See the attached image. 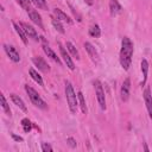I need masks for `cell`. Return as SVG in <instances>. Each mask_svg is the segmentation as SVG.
Here are the masks:
<instances>
[{"instance_id": "obj_1", "label": "cell", "mask_w": 152, "mask_h": 152, "mask_svg": "<svg viewBox=\"0 0 152 152\" xmlns=\"http://www.w3.org/2000/svg\"><path fill=\"white\" fill-rule=\"evenodd\" d=\"M133 56V43L128 37H124L121 42V50H120V64L124 70H128L131 66Z\"/></svg>"}, {"instance_id": "obj_2", "label": "cell", "mask_w": 152, "mask_h": 152, "mask_svg": "<svg viewBox=\"0 0 152 152\" xmlns=\"http://www.w3.org/2000/svg\"><path fill=\"white\" fill-rule=\"evenodd\" d=\"M65 97H66V102H68L70 112L75 114L77 112V97H76V94L74 91L71 83L68 81L65 82Z\"/></svg>"}, {"instance_id": "obj_3", "label": "cell", "mask_w": 152, "mask_h": 152, "mask_svg": "<svg viewBox=\"0 0 152 152\" xmlns=\"http://www.w3.org/2000/svg\"><path fill=\"white\" fill-rule=\"evenodd\" d=\"M25 90H26V93H27V95H28L31 102H32L36 107H38V108H40V109H45V108H46L45 101L39 96V94H38L32 87H30L28 84H26V86H25Z\"/></svg>"}, {"instance_id": "obj_4", "label": "cell", "mask_w": 152, "mask_h": 152, "mask_svg": "<svg viewBox=\"0 0 152 152\" xmlns=\"http://www.w3.org/2000/svg\"><path fill=\"white\" fill-rule=\"evenodd\" d=\"M94 87H95V93H96V97H97L99 104H100L101 109L104 110L106 109V97H104V91H103L101 82L99 80H95L94 81Z\"/></svg>"}, {"instance_id": "obj_5", "label": "cell", "mask_w": 152, "mask_h": 152, "mask_svg": "<svg viewBox=\"0 0 152 152\" xmlns=\"http://www.w3.org/2000/svg\"><path fill=\"white\" fill-rule=\"evenodd\" d=\"M129 90H131V80H129V77H127V78L124 80L122 86H121V89H120L121 100L124 102L128 101V99H129Z\"/></svg>"}, {"instance_id": "obj_6", "label": "cell", "mask_w": 152, "mask_h": 152, "mask_svg": "<svg viewBox=\"0 0 152 152\" xmlns=\"http://www.w3.org/2000/svg\"><path fill=\"white\" fill-rule=\"evenodd\" d=\"M40 40H42V46H43V50H44V52L48 55V57H50L51 59H53L57 64H59L61 65V59L57 57V55L53 52V50L49 46V44L46 43V40L44 39V37H40Z\"/></svg>"}, {"instance_id": "obj_7", "label": "cell", "mask_w": 152, "mask_h": 152, "mask_svg": "<svg viewBox=\"0 0 152 152\" xmlns=\"http://www.w3.org/2000/svg\"><path fill=\"white\" fill-rule=\"evenodd\" d=\"M4 49H5L7 56L10 57L11 61H13L14 63H18L20 61V56H19V53H18V51H17V49L14 46L8 45V44H5L4 45Z\"/></svg>"}, {"instance_id": "obj_8", "label": "cell", "mask_w": 152, "mask_h": 152, "mask_svg": "<svg viewBox=\"0 0 152 152\" xmlns=\"http://www.w3.org/2000/svg\"><path fill=\"white\" fill-rule=\"evenodd\" d=\"M58 46H59V51H61V56H62V58L64 59V62H65V64H66V66L70 69V70H74L75 69V64H74V62H72V59H71V57H70V55L66 52V50H65V48H63V45L61 44V43H58Z\"/></svg>"}, {"instance_id": "obj_9", "label": "cell", "mask_w": 152, "mask_h": 152, "mask_svg": "<svg viewBox=\"0 0 152 152\" xmlns=\"http://www.w3.org/2000/svg\"><path fill=\"white\" fill-rule=\"evenodd\" d=\"M20 26L23 27V30L25 31V33H26V36H27L28 38H32L33 40H38V39H39L36 28H33L31 25H28V24H26V23H20Z\"/></svg>"}, {"instance_id": "obj_10", "label": "cell", "mask_w": 152, "mask_h": 152, "mask_svg": "<svg viewBox=\"0 0 152 152\" xmlns=\"http://www.w3.org/2000/svg\"><path fill=\"white\" fill-rule=\"evenodd\" d=\"M32 62H33V64L40 70V71H43V72H48V71H50V66H49V64L44 61V58H42V57H33L32 58Z\"/></svg>"}, {"instance_id": "obj_11", "label": "cell", "mask_w": 152, "mask_h": 152, "mask_svg": "<svg viewBox=\"0 0 152 152\" xmlns=\"http://www.w3.org/2000/svg\"><path fill=\"white\" fill-rule=\"evenodd\" d=\"M142 95H144V101H145V104H146L148 115H150V118H152V95H151V89L150 88H146L144 90V94Z\"/></svg>"}, {"instance_id": "obj_12", "label": "cell", "mask_w": 152, "mask_h": 152, "mask_svg": "<svg viewBox=\"0 0 152 152\" xmlns=\"http://www.w3.org/2000/svg\"><path fill=\"white\" fill-rule=\"evenodd\" d=\"M84 48H86V50H87L89 57L91 58V61L95 62V63H97V62L100 61V57H99V53H97L96 49H95L89 42H86V43H84Z\"/></svg>"}, {"instance_id": "obj_13", "label": "cell", "mask_w": 152, "mask_h": 152, "mask_svg": "<svg viewBox=\"0 0 152 152\" xmlns=\"http://www.w3.org/2000/svg\"><path fill=\"white\" fill-rule=\"evenodd\" d=\"M28 13V17H30V19L36 24V25H38L40 28H44V26H43V21H42V17L39 15V13L37 12V11H34V10H31V11H28L27 12Z\"/></svg>"}, {"instance_id": "obj_14", "label": "cell", "mask_w": 152, "mask_h": 152, "mask_svg": "<svg viewBox=\"0 0 152 152\" xmlns=\"http://www.w3.org/2000/svg\"><path fill=\"white\" fill-rule=\"evenodd\" d=\"M13 24V27H14V30H15V32L18 33V36H19V38L21 39V42L26 45L27 44V36H26V33H25V31L23 30V27L20 26V24H17V23H12Z\"/></svg>"}, {"instance_id": "obj_15", "label": "cell", "mask_w": 152, "mask_h": 152, "mask_svg": "<svg viewBox=\"0 0 152 152\" xmlns=\"http://www.w3.org/2000/svg\"><path fill=\"white\" fill-rule=\"evenodd\" d=\"M53 13L56 14L57 19H59L61 21H65L66 24H71V23H72V20L70 19V17L66 15V13H64V12L61 11L59 8H55V10H53Z\"/></svg>"}, {"instance_id": "obj_16", "label": "cell", "mask_w": 152, "mask_h": 152, "mask_svg": "<svg viewBox=\"0 0 152 152\" xmlns=\"http://www.w3.org/2000/svg\"><path fill=\"white\" fill-rule=\"evenodd\" d=\"M10 97H11L12 102H13L17 107H19L21 110H24V112H26V110H27V108H26V106H25L24 101H23L18 95H15V94H11V95H10Z\"/></svg>"}, {"instance_id": "obj_17", "label": "cell", "mask_w": 152, "mask_h": 152, "mask_svg": "<svg viewBox=\"0 0 152 152\" xmlns=\"http://www.w3.org/2000/svg\"><path fill=\"white\" fill-rule=\"evenodd\" d=\"M109 10L112 15H116L121 12V6L118 0H109Z\"/></svg>"}, {"instance_id": "obj_18", "label": "cell", "mask_w": 152, "mask_h": 152, "mask_svg": "<svg viewBox=\"0 0 152 152\" xmlns=\"http://www.w3.org/2000/svg\"><path fill=\"white\" fill-rule=\"evenodd\" d=\"M141 71H142V81H141V86H144L146 83L147 80V74H148V62L146 59L141 61Z\"/></svg>"}, {"instance_id": "obj_19", "label": "cell", "mask_w": 152, "mask_h": 152, "mask_svg": "<svg viewBox=\"0 0 152 152\" xmlns=\"http://www.w3.org/2000/svg\"><path fill=\"white\" fill-rule=\"evenodd\" d=\"M28 72H30V76L32 77V80H34L39 86H43V78H42V76H40L33 68H31V69L28 70Z\"/></svg>"}, {"instance_id": "obj_20", "label": "cell", "mask_w": 152, "mask_h": 152, "mask_svg": "<svg viewBox=\"0 0 152 152\" xmlns=\"http://www.w3.org/2000/svg\"><path fill=\"white\" fill-rule=\"evenodd\" d=\"M66 50L76 58V59H80V55H78V51L77 49L75 48V45L71 43V42H66Z\"/></svg>"}, {"instance_id": "obj_21", "label": "cell", "mask_w": 152, "mask_h": 152, "mask_svg": "<svg viewBox=\"0 0 152 152\" xmlns=\"http://www.w3.org/2000/svg\"><path fill=\"white\" fill-rule=\"evenodd\" d=\"M89 34H90L91 37H94V38H99V37L101 36V30H100V26H99L97 24L93 25V26L89 28Z\"/></svg>"}, {"instance_id": "obj_22", "label": "cell", "mask_w": 152, "mask_h": 152, "mask_svg": "<svg viewBox=\"0 0 152 152\" xmlns=\"http://www.w3.org/2000/svg\"><path fill=\"white\" fill-rule=\"evenodd\" d=\"M0 100H1V107H2V109L5 110V113H6L7 115H10V116H11V109H10V106H8V103H7L6 99H5V96H4L2 94L0 95Z\"/></svg>"}, {"instance_id": "obj_23", "label": "cell", "mask_w": 152, "mask_h": 152, "mask_svg": "<svg viewBox=\"0 0 152 152\" xmlns=\"http://www.w3.org/2000/svg\"><path fill=\"white\" fill-rule=\"evenodd\" d=\"M31 4H33L36 7L40 8V10H48V4L45 0H30Z\"/></svg>"}, {"instance_id": "obj_24", "label": "cell", "mask_w": 152, "mask_h": 152, "mask_svg": "<svg viewBox=\"0 0 152 152\" xmlns=\"http://www.w3.org/2000/svg\"><path fill=\"white\" fill-rule=\"evenodd\" d=\"M52 25H53V27H55L58 32L64 33V28H63V25L61 24V20H59V19H57V18H52Z\"/></svg>"}, {"instance_id": "obj_25", "label": "cell", "mask_w": 152, "mask_h": 152, "mask_svg": "<svg viewBox=\"0 0 152 152\" xmlns=\"http://www.w3.org/2000/svg\"><path fill=\"white\" fill-rule=\"evenodd\" d=\"M77 97L80 100V106H81V110L86 114L87 113V106H86V101H84V97H83V94L81 91L77 93Z\"/></svg>"}, {"instance_id": "obj_26", "label": "cell", "mask_w": 152, "mask_h": 152, "mask_svg": "<svg viewBox=\"0 0 152 152\" xmlns=\"http://www.w3.org/2000/svg\"><path fill=\"white\" fill-rule=\"evenodd\" d=\"M17 2L26 11V12H28V11H31L32 8H31V6H30V4H31V1L30 0H17Z\"/></svg>"}, {"instance_id": "obj_27", "label": "cell", "mask_w": 152, "mask_h": 152, "mask_svg": "<svg viewBox=\"0 0 152 152\" xmlns=\"http://www.w3.org/2000/svg\"><path fill=\"white\" fill-rule=\"evenodd\" d=\"M21 126H23V128H24L25 132H30L31 128H32V124H31V121H30L28 119H26V118L21 120Z\"/></svg>"}, {"instance_id": "obj_28", "label": "cell", "mask_w": 152, "mask_h": 152, "mask_svg": "<svg viewBox=\"0 0 152 152\" xmlns=\"http://www.w3.org/2000/svg\"><path fill=\"white\" fill-rule=\"evenodd\" d=\"M42 151H44V152H51L52 151V147L49 144H46V142H42Z\"/></svg>"}, {"instance_id": "obj_29", "label": "cell", "mask_w": 152, "mask_h": 152, "mask_svg": "<svg viewBox=\"0 0 152 152\" xmlns=\"http://www.w3.org/2000/svg\"><path fill=\"white\" fill-rule=\"evenodd\" d=\"M66 142H69V145H70L71 147H76V141H75L74 138H68V139H66Z\"/></svg>"}, {"instance_id": "obj_30", "label": "cell", "mask_w": 152, "mask_h": 152, "mask_svg": "<svg viewBox=\"0 0 152 152\" xmlns=\"http://www.w3.org/2000/svg\"><path fill=\"white\" fill-rule=\"evenodd\" d=\"M12 138H13L15 141H23V138H21V137H19V135H15L14 133H12Z\"/></svg>"}, {"instance_id": "obj_31", "label": "cell", "mask_w": 152, "mask_h": 152, "mask_svg": "<svg viewBox=\"0 0 152 152\" xmlns=\"http://www.w3.org/2000/svg\"><path fill=\"white\" fill-rule=\"evenodd\" d=\"M84 2H86L87 5H89V6H90V5H93V2H94V0H84Z\"/></svg>"}]
</instances>
